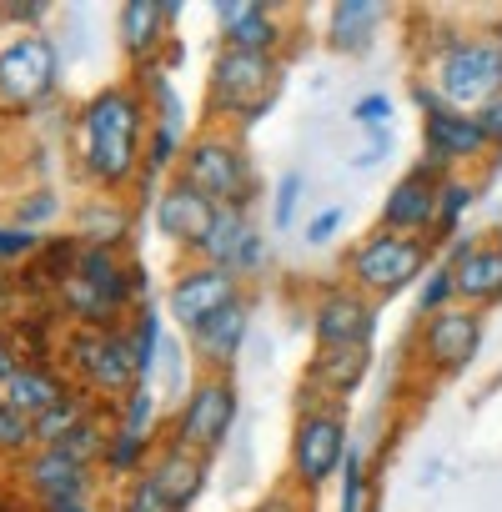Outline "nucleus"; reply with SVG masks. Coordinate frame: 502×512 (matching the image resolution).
Listing matches in <instances>:
<instances>
[{"label":"nucleus","mask_w":502,"mask_h":512,"mask_svg":"<svg viewBox=\"0 0 502 512\" xmlns=\"http://www.w3.org/2000/svg\"><path fill=\"white\" fill-rule=\"evenodd\" d=\"M146 101L136 86H106L86 101L81 111V166L91 181L101 186H126L141 171V151H146Z\"/></svg>","instance_id":"obj_1"},{"label":"nucleus","mask_w":502,"mask_h":512,"mask_svg":"<svg viewBox=\"0 0 502 512\" xmlns=\"http://www.w3.org/2000/svg\"><path fill=\"white\" fill-rule=\"evenodd\" d=\"M181 181L191 191H201L216 211L231 206V211H246L257 201V181H251V156L241 146V136H226V131H206L196 141H186L181 151Z\"/></svg>","instance_id":"obj_2"},{"label":"nucleus","mask_w":502,"mask_h":512,"mask_svg":"<svg viewBox=\"0 0 502 512\" xmlns=\"http://www.w3.org/2000/svg\"><path fill=\"white\" fill-rule=\"evenodd\" d=\"M427 241L412 236H392V231H372L367 241L352 246L347 256V287H357L367 302H387L397 292H407L422 272H427Z\"/></svg>","instance_id":"obj_3"},{"label":"nucleus","mask_w":502,"mask_h":512,"mask_svg":"<svg viewBox=\"0 0 502 512\" xmlns=\"http://www.w3.org/2000/svg\"><path fill=\"white\" fill-rule=\"evenodd\" d=\"M282 91V61L251 51H216L211 61V111L221 121H246L251 111H272Z\"/></svg>","instance_id":"obj_4"},{"label":"nucleus","mask_w":502,"mask_h":512,"mask_svg":"<svg viewBox=\"0 0 502 512\" xmlns=\"http://www.w3.org/2000/svg\"><path fill=\"white\" fill-rule=\"evenodd\" d=\"M437 96L452 111H482L502 96V46L482 36H457L437 56Z\"/></svg>","instance_id":"obj_5"},{"label":"nucleus","mask_w":502,"mask_h":512,"mask_svg":"<svg viewBox=\"0 0 502 512\" xmlns=\"http://www.w3.org/2000/svg\"><path fill=\"white\" fill-rule=\"evenodd\" d=\"M236 407H241L236 382H231L226 372H206V377L186 392V402L176 407L171 442H181V447H191V452H201V457L221 452L226 437H231V427H236Z\"/></svg>","instance_id":"obj_6"},{"label":"nucleus","mask_w":502,"mask_h":512,"mask_svg":"<svg viewBox=\"0 0 502 512\" xmlns=\"http://www.w3.org/2000/svg\"><path fill=\"white\" fill-rule=\"evenodd\" d=\"M347 417L342 407L322 402V407H307L297 417V432H292V477L302 492H322L337 472H342V457H347Z\"/></svg>","instance_id":"obj_7"},{"label":"nucleus","mask_w":502,"mask_h":512,"mask_svg":"<svg viewBox=\"0 0 502 512\" xmlns=\"http://www.w3.org/2000/svg\"><path fill=\"white\" fill-rule=\"evenodd\" d=\"M66 367L91 387V392H106V397H126L141 372H136V357H131V342L121 327L111 332H91V327H76L71 342H66Z\"/></svg>","instance_id":"obj_8"},{"label":"nucleus","mask_w":502,"mask_h":512,"mask_svg":"<svg viewBox=\"0 0 502 512\" xmlns=\"http://www.w3.org/2000/svg\"><path fill=\"white\" fill-rule=\"evenodd\" d=\"M61 56L46 36H21L0 51V111H26L56 91Z\"/></svg>","instance_id":"obj_9"},{"label":"nucleus","mask_w":502,"mask_h":512,"mask_svg":"<svg viewBox=\"0 0 502 512\" xmlns=\"http://www.w3.org/2000/svg\"><path fill=\"white\" fill-rule=\"evenodd\" d=\"M312 332L322 352L342 347H372L377 332V302H367L357 287H327L312 307Z\"/></svg>","instance_id":"obj_10"},{"label":"nucleus","mask_w":502,"mask_h":512,"mask_svg":"<svg viewBox=\"0 0 502 512\" xmlns=\"http://www.w3.org/2000/svg\"><path fill=\"white\" fill-rule=\"evenodd\" d=\"M241 297V277L236 272H226V267H206V262H196V267H186L176 282H171V292H166V312L186 327V337L206 322V317H216L226 302H236Z\"/></svg>","instance_id":"obj_11"},{"label":"nucleus","mask_w":502,"mask_h":512,"mask_svg":"<svg viewBox=\"0 0 502 512\" xmlns=\"http://www.w3.org/2000/svg\"><path fill=\"white\" fill-rule=\"evenodd\" d=\"M482 352V317L477 312H462V307H447L437 317L422 322V362L442 377L462 372L472 357Z\"/></svg>","instance_id":"obj_12"},{"label":"nucleus","mask_w":502,"mask_h":512,"mask_svg":"<svg viewBox=\"0 0 502 512\" xmlns=\"http://www.w3.org/2000/svg\"><path fill=\"white\" fill-rule=\"evenodd\" d=\"M422 146H427V161H422V166L437 176V171L452 166V161H477V156L492 146V136L482 131L477 111H452V106H442V111L422 116Z\"/></svg>","instance_id":"obj_13"},{"label":"nucleus","mask_w":502,"mask_h":512,"mask_svg":"<svg viewBox=\"0 0 502 512\" xmlns=\"http://www.w3.org/2000/svg\"><path fill=\"white\" fill-rule=\"evenodd\" d=\"M432 226H437V176H432L427 166H417V171H407V176L387 191L377 231L427 241V236H432Z\"/></svg>","instance_id":"obj_14"},{"label":"nucleus","mask_w":502,"mask_h":512,"mask_svg":"<svg viewBox=\"0 0 502 512\" xmlns=\"http://www.w3.org/2000/svg\"><path fill=\"white\" fill-rule=\"evenodd\" d=\"M216 31H221V51H251V56H277V46L287 41L277 6H257V0L216 6Z\"/></svg>","instance_id":"obj_15"},{"label":"nucleus","mask_w":502,"mask_h":512,"mask_svg":"<svg viewBox=\"0 0 502 512\" xmlns=\"http://www.w3.org/2000/svg\"><path fill=\"white\" fill-rule=\"evenodd\" d=\"M452 292L467 307L502 302V246L497 241H457L452 236Z\"/></svg>","instance_id":"obj_16"},{"label":"nucleus","mask_w":502,"mask_h":512,"mask_svg":"<svg viewBox=\"0 0 502 512\" xmlns=\"http://www.w3.org/2000/svg\"><path fill=\"white\" fill-rule=\"evenodd\" d=\"M246 332H251V302H246V292H241L236 302H226L216 317H206V322L191 332V352H196V362H201L206 372H226V367L236 362Z\"/></svg>","instance_id":"obj_17"},{"label":"nucleus","mask_w":502,"mask_h":512,"mask_svg":"<svg viewBox=\"0 0 502 512\" xmlns=\"http://www.w3.org/2000/svg\"><path fill=\"white\" fill-rule=\"evenodd\" d=\"M211 221H216V206H211L201 191H191L186 181H176V186H166V191L156 196V231H161L166 241L186 246V251L201 246V236L211 231Z\"/></svg>","instance_id":"obj_18"},{"label":"nucleus","mask_w":502,"mask_h":512,"mask_svg":"<svg viewBox=\"0 0 502 512\" xmlns=\"http://www.w3.org/2000/svg\"><path fill=\"white\" fill-rule=\"evenodd\" d=\"M146 477L186 512L191 502H196V492L206 487V457L201 452H191V447H181V442H161L156 452H151V462H146Z\"/></svg>","instance_id":"obj_19"},{"label":"nucleus","mask_w":502,"mask_h":512,"mask_svg":"<svg viewBox=\"0 0 502 512\" xmlns=\"http://www.w3.org/2000/svg\"><path fill=\"white\" fill-rule=\"evenodd\" d=\"M26 487H31L41 502L86 497L91 472H86V462H76L66 447H36V452L26 457Z\"/></svg>","instance_id":"obj_20"},{"label":"nucleus","mask_w":502,"mask_h":512,"mask_svg":"<svg viewBox=\"0 0 502 512\" xmlns=\"http://www.w3.org/2000/svg\"><path fill=\"white\" fill-rule=\"evenodd\" d=\"M171 21H176V6L126 0V6H121V46H126V56H136L141 66H151L156 51L171 41Z\"/></svg>","instance_id":"obj_21"},{"label":"nucleus","mask_w":502,"mask_h":512,"mask_svg":"<svg viewBox=\"0 0 502 512\" xmlns=\"http://www.w3.org/2000/svg\"><path fill=\"white\" fill-rule=\"evenodd\" d=\"M71 387L51 372V367H36V362H21V372L6 382V387H0V402H6V407H16V412H26L31 422L46 412V407H56L61 397H66Z\"/></svg>","instance_id":"obj_22"},{"label":"nucleus","mask_w":502,"mask_h":512,"mask_svg":"<svg viewBox=\"0 0 502 512\" xmlns=\"http://www.w3.org/2000/svg\"><path fill=\"white\" fill-rule=\"evenodd\" d=\"M257 231L251 226V216L246 211H231V206H221L216 211V221H211V231L201 236V246L191 251V256H201L206 267H226V272H236V256H241V246H246V236Z\"/></svg>","instance_id":"obj_23"},{"label":"nucleus","mask_w":502,"mask_h":512,"mask_svg":"<svg viewBox=\"0 0 502 512\" xmlns=\"http://www.w3.org/2000/svg\"><path fill=\"white\" fill-rule=\"evenodd\" d=\"M377 31H382V11L367 6V0H342V6H332V31L327 36L342 56H362L377 41Z\"/></svg>","instance_id":"obj_24"},{"label":"nucleus","mask_w":502,"mask_h":512,"mask_svg":"<svg viewBox=\"0 0 502 512\" xmlns=\"http://www.w3.org/2000/svg\"><path fill=\"white\" fill-rule=\"evenodd\" d=\"M372 367V347H342V352H322L317 367H312V387L327 392V397H347L362 387Z\"/></svg>","instance_id":"obj_25"},{"label":"nucleus","mask_w":502,"mask_h":512,"mask_svg":"<svg viewBox=\"0 0 502 512\" xmlns=\"http://www.w3.org/2000/svg\"><path fill=\"white\" fill-rule=\"evenodd\" d=\"M56 292H61V307L81 322V327H91V332H111L116 327V317L126 312V307H116L106 292H96L86 277H66V282H56Z\"/></svg>","instance_id":"obj_26"},{"label":"nucleus","mask_w":502,"mask_h":512,"mask_svg":"<svg viewBox=\"0 0 502 512\" xmlns=\"http://www.w3.org/2000/svg\"><path fill=\"white\" fill-rule=\"evenodd\" d=\"M86 417H91V402H86V397H76V392H66L56 407H46V412L31 422V427H36V447H61V442H66Z\"/></svg>","instance_id":"obj_27"},{"label":"nucleus","mask_w":502,"mask_h":512,"mask_svg":"<svg viewBox=\"0 0 502 512\" xmlns=\"http://www.w3.org/2000/svg\"><path fill=\"white\" fill-rule=\"evenodd\" d=\"M126 342H131V357H136L141 382H151V372H156V362H161V312H156L151 302H141V312H136Z\"/></svg>","instance_id":"obj_28"},{"label":"nucleus","mask_w":502,"mask_h":512,"mask_svg":"<svg viewBox=\"0 0 502 512\" xmlns=\"http://www.w3.org/2000/svg\"><path fill=\"white\" fill-rule=\"evenodd\" d=\"M146 462H151V442L146 437H131V432H111L106 437V452H101V472H111V477H141L146 472Z\"/></svg>","instance_id":"obj_29"},{"label":"nucleus","mask_w":502,"mask_h":512,"mask_svg":"<svg viewBox=\"0 0 502 512\" xmlns=\"http://www.w3.org/2000/svg\"><path fill=\"white\" fill-rule=\"evenodd\" d=\"M472 201H477V186H472V181L442 176V181H437V226H432V236H447V241H452V231L462 226V216H467Z\"/></svg>","instance_id":"obj_30"},{"label":"nucleus","mask_w":502,"mask_h":512,"mask_svg":"<svg viewBox=\"0 0 502 512\" xmlns=\"http://www.w3.org/2000/svg\"><path fill=\"white\" fill-rule=\"evenodd\" d=\"M181 151H186V146H181V131L151 121V131H146V151H141V171H146V181H156L161 171L181 166Z\"/></svg>","instance_id":"obj_31"},{"label":"nucleus","mask_w":502,"mask_h":512,"mask_svg":"<svg viewBox=\"0 0 502 512\" xmlns=\"http://www.w3.org/2000/svg\"><path fill=\"white\" fill-rule=\"evenodd\" d=\"M116 427L151 442V427H156V392H151L146 382H136V387L121 397V422H116Z\"/></svg>","instance_id":"obj_32"},{"label":"nucleus","mask_w":502,"mask_h":512,"mask_svg":"<svg viewBox=\"0 0 502 512\" xmlns=\"http://www.w3.org/2000/svg\"><path fill=\"white\" fill-rule=\"evenodd\" d=\"M31 447H36L31 417L0 402V457H31Z\"/></svg>","instance_id":"obj_33"},{"label":"nucleus","mask_w":502,"mask_h":512,"mask_svg":"<svg viewBox=\"0 0 502 512\" xmlns=\"http://www.w3.org/2000/svg\"><path fill=\"white\" fill-rule=\"evenodd\" d=\"M342 497H337V512H367V462L357 447H347L342 457Z\"/></svg>","instance_id":"obj_34"},{"label":"nucleus","mask_w":502,"mask_h":512,"mask_svg":"<svg viewBox=\"0 0 502 512\" xmlns=\"http://www.w3.org/2000/svg\"><path fill=\"white\" fill-rule=\"evenodd\" d=\"M121 231H126V216L121 211H101V206H91L86 216H81V236H86V246H111L116 251V241H121Z\"/></svg>","instance_id":"obj_35"},{"label":"nucleus","mask_w":502,"mask_h":512,"mask_svg":"<svg viewBox=\"0 0 502 512\" xmlns=\"http://www.w3.org/2000/svg\"><path fill=\"white\" fill-rule=\"evenodd\" d=\"M452 297H457V292H452V267H427L422 292H417V312L437 317V312H447V302H452Z\"/></svg>","instance_id":"obj_36"},{"label":"nucleus","mask_w":502,"mask_h":512,"mask_svg":"<svg viewBox=\"0 0 502 512\" xmlns=\"http://www.w3.org/2000/svg\"><path fill=\"white\" fill-rule=\"evenodd\" d=\"M121 512H181V507H176V502H171V497H166V492H161V487H156L146 472H141V477L126 487Z\"/></svg>","instance_id":"obj_37"},{"label":"nucleus","mask_w":502,"mask_h":512,"mask_svg":"<svg viewBox=\"0 0 502 512\" xmlns=\"http://www.w3.org/2000/svg\"><path fill=\"white\" fill-rule=\"evenodd\" d=\"M106 437H111V432H101V422H96V412H91V417H86V422H81L61 447H66L76 462H86V467H91V457H101V452H106Z\"/></svg>","instance_id":"obj_38"},{"label":"nucleus","mask_w":502,"mask_h":512,"mask_svg":"<svg viewBox=\"0 0 502 512\" xmlns=\"http://www.w3.org/2000/svg\"><path fill=\"white\" fill-rule=\"evenodd\" d=\"M307 196V176L302 171H287L282 181H277V206H272V221L287 231L292 226V216H297V201Z\"/></svg>","instance_id":"obj_39"},{"label":"nucleus","mask_w":502,"mask_h":512,"mask_svg":"<svg viewBox=\"0 0 502 512\" xmlns=\"http://www.w3.org/2000/svg\"><path fill=\"white\" fill-rule=\"evenodd\" d=\"M41 246V236L31 226H0V262H21Z\"/></svg>","instance_id":"obj_40"},{"label":"nucleus","mask_w":502,"mask_h":512,"mask_svg":"<svg viewBox=\"0 0 502 512\" xmlns=\"http://www.w3.org/2000/svg\"><path fill=\"white\" fill-rule=\"evenodd\" d=\"M352 121H357V126H367V131H382V126L392 121V101L372 91V96H362V101L352 106Z\"/></svg>","instance_id":"obj_41"},{"label":"nucleus","mask_w":502,"mask_h":512,"mask_svg":"<svg viewBox=\"0 0 502 512\" xmlns=\"http://www.w3.org/2000/svg\"><path fill=\"white\" fill-rule=\"evenodd\" d=\"M262 267H267V236L251 231L246 246H241V256H236V277H262Z\"/></svg>","instance_id":"obj_42"},{"label":"nucleus","mask_w":502,"mask_h":512,"mask_svg":"<svg viewBox=\"0 0 502 512\" xmlns=\"http://www.w3.org/2000/svg\"><path fill=\"white\" fill-rule=\"evenodd\" d=\"M342 221H347V211H342V206H327V211H317V216L307 221V241H312V246H327V241L337 236V226H342Z\"/></svg>","instance_id":"obj_43"},{"label":"nucleus","mask_w":502,"mask_h":512,"mask_svg":"<svg viewBox=\"0 0 502 512\" xmlns=\"http://www.w3.org/2000/svg\"><path fill=\"white\" fill-rule=\"evenodd\" d=\"M257 512H302V497H297L292 487H277V492H267V497L257 502Z\"/></svg>","instance_id":"obj_44"},{"label":"nucleus","mask_w":502,"mask_h":512,"mask_svg":"<svg viewBox=\"0 0 502 512\" xmlns=\"http://www.w3.org/2000/svg\"><path fill=\"white\" fill-rule=\"evenodd\" d=\"M16 372H21V352H16V342L6 332H0V387H6Z\"/></svg>","instance_id":"obj_45"},{"label":"nucleus","mask_w":502,"mask_h":512,"mask_svg":"<svg viewBox=\"0 0 502 512\" xmlns=\"http://www.w3.org/2000/svg\"><path fill=\"white\" fill-rule=\"evenodd\" d=\"M387 151H392V136H387V131H372V141H367V151H362V156H357L352 166H372V161H382Z\"/></svg>","instance_id":"obj_46"},{"label":"nucleus","mask_w":502,"mask_h":512,"mask_svg":"<svg viewBox=\"0 0 502 512\" xmlns=\"http://www.w3.org/2000/svg\"><path fill=\"white\" fill-rule=\"evenodd\" d=\"M477 121H482V131H487L492 141H502V96H497V101H487V106L477 111Z\"/></svg>","instance_id":"obj_47"},{"label":"nucleus","mask_w":502,"mask_h":512,"mask_svg":"<svg viewBox=\"0 0 502 512\" xmlns=\"http://www.w3.org/2000/svg\"><path fill=\"white\" fill-rule=\"evenodd\" d=\"M51 206H56V201H51V196H36V201H31V206H21V211H16V216H21V226H26V221H36V216H46V211H51Z\"/></svg>","instance_id":"obj_48"},{"label":"nucleus","mask_w":502,"mask_h":512,"mask_svg":"<svg viewBox=\"0 0 502 512\" xmlns=\"http://www.w3.org/2000/svg\"><path fill=\"white\" fill-rule=\"evenodd\" d=\"M6 16H16V21H41L46 6H36V0H31V6H6Z\"/></svg>","instance_id":"obj_49"},{"label":"nucleus","mask_w":502,"mask_h":512,"mask_svg":"<svg viewBox=\"0 0 502 512\" xmlns=\"http://www.w3.org/2000/svg\"><path fill=\"white\" fill-rule=\"evenodd\" d=\"M46 512H91L86 497H61V502H46Z\"/></svg>","instance_id":"obj_50"},{"label":"nucleus","mask_w":502,"mask_h":512,"mask_svg":"<svg viewBox=\"0 0 502 512\" xmlns=\"http://www.w3.org/2000/svg\"><path fill=\"white\" fill-rule=\"evenodd\" d=\"M497 246H502V231H497Z\"/></svg>","instance_id":"obj_51"}]
</instances>
